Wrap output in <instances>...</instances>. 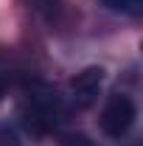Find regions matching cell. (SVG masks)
Returning a JSON list of instances; mask_svg holds the SVG:
<instances>
[{"instance_id":"obj_3","label":"cell","mask_w":143,"mask_h":146,"mask_svg":"<svg viewBox=\"0 0 143 146\" xmlns=\"http://www.w3.org/2000/svg\"><path fill=\"white\" fill-rule=\"evenodd\" d=\"M101 6H107L115 14H126V17H138L143 11V0H101Z\"/></svg>"},{"instance_id":"obj_1","label":"cell","mask_w":143,"mask_h":146,"mask_svg":"<svg viewBox=\"0 0 143 146\" xmlns=\"http://www.w3.org/2000/svg\"><path fill=\"white\" fill-rule=\"evenodd\" d=\"M138 118V107L126 93H115L109 96L104 110H101V129L107 132L109 138H124L126 132L132 129Z\"/></svg>"},{"instance_id":"obj_5","label":"cell","mask_w":143,"mask_h":146,"mask_svg":"<svg viewBox=\"0 0 143 146\" xmlns=\"http://www.w3.org/2000/svg\"><path fill=\"white\" fill-rule=\"evenodd\" d=\"M3 96H6V87H3V79H0V101H3Z\"/></svg>"},{"instance_id":"obj_4","label":"cell","mask_w":143,"mask_h":146,"mask_svg":"<svg viewBox=\"0 0 143 146\" xmlns=\"http://www.w3.org/2000/svg\"><path fill=\"white\" fill-rule=\"evenodd\" d=\"M62 146H95L93 141H87L84 135H68L65 141H62Z\"/></svg>"},{"instance_id":"obj_2","label":"cell","mask_w":143,"mask_h":146,"mask_svg":"<svg viewBox=\"0 0 143 146\" xmlns=\"http://www.w3.org/2000/svg\"><path fill=\"white\" fill-rule=\"evenodd\" d=\"M104 84V70L101 68H84L81 73H76V79L70 82V98L79 110H87L95 104L98 90Z\"/></svg>"}]
</instances>
